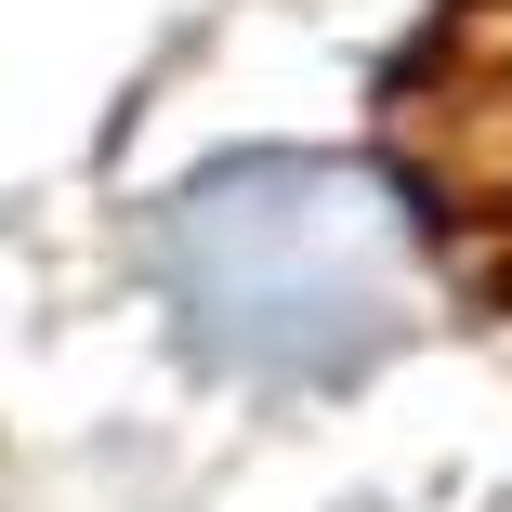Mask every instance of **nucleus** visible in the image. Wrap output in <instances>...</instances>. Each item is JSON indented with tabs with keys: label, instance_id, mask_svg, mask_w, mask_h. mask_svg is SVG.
<instances>
[{
	"label": "nucleus",
	"instance_id": "obj_1",
	"mask_svg": "<svg viewBox=\"0 0 512 512\" xmlns=\"http://www.w3.org/2000/svg\"><path fill=\"white\" fill-rule=\"evenodd\" d=\"M158 263L184 289L197 342L250 381H342L394 342V263L368 224V184L316 158H250L171 197Z\"/></svg>",
	"mask_w": 512,
	"mask_h": 512
},
{
	"label": "nucleus",
	"instance_id": "obj_2",
	"mask_svg": "<svg viewBox=\"0 0 512 512\" xmlns=\"http://www.w3.org/2000/svg\"><path fill=\"white\" fill-rule=\"evenodd\" d=\"M368 145L434 276L512 329V0H447L381 66Z\"/></svg>",
	"mask_w": 512,
	"mask_h": 512
}]
</instances>
